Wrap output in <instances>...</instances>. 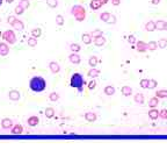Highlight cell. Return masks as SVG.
<instances>
[{
	"mask_svg": "<svg viewBox=\"0 0 167 157\" xmlns=\"http://www.w3.org/2000/svg\"><path fill=\"white\" fill-rule=\"evenodd\" d=\"M13 127V121L9 118H5L1 120V128L2 129H11Z\"/></svg>",
	"mask_w": 167,
	"mask_h": 157,
	"instance_id": "obj_7",
	"label": "cell"
},
{
	"mask_svg": "<svg viewBox=\"0 0 167 157\" xmlns=\"http://www.w3.org/2000/svg\"><path fill=\"white\" fill-rule=\"evenodd\" d=\"M134 100H135V102H136V104H138V105H143V104H144V101H145L144 94H143V93L135 94V97H134Z\"/></svg>",
	"mask_w": 167,
	"mask_h": 157,
	"instance_id": "obj_18",
	"label": "cell"
},
{
	"mask_svg": "<svg viewBox=\"0 0 167 157\" xmlns=\"http://www.w3.org/2000/svg\"><path fill=\"white\" fill-rule=\"evenodd\" d=\"M165 22H166V21H164V20H157V21H155V27H157V29H158V31H164V29H165Z\"/></svg>",
	"mask_w": 167,
	"mask_h": 157,
	"instance_id": "obj_26",
	"label": "cell"
},
{
	"mask_svg": "<svg viewBox=\"0 0 167 157\" xmlns=\"http://www.w3.org/2000/svg\"><path fill=\"white\" fill-rule=\"evenodd\" d=\"M11 133L14 134V135H21L23 133V127L21 125H14L12 128H11Z\"/></svg>",
	"mask_w": 167,
	"mask_h": 157,
	"instance_id": "obj_11",
	"label": "cell"
},
{
	"mask_svg": "<svg viewBox=\"0 0 167 157\" xmlns=\"http://www.w3.org/2000/svg\"><path fill=\"white\" fill-rule=\"evenodd\" d=\"M101 1L103 2V5H106V4H107V2H108V1H109V0H101Z\"/></svg>",
	"mask_w": 167,
	"mask_h": 157,
	"instance_id": "obj_51",
	"label": "cell"
},
{
	"mask_svg": "<svg viewBox=\"0 0 167 157\" xmlns=\"http://www.w3.org/2000/svg\"><path fill=\"white\" fill-rule=\"evenodd\" d=\"M155 97H158L159 99L167 98V90H158V91L155 92Z\"/></svg>",
	"mask_w": 167,
	"mask_h": 157,
	"instance_id": "obj_28",
	"label": "cell"
},
{
	"mask_svg": "<svg viewBox=\"0 0 167 157\" xmlns=\"http://www.w3.org/2000/svg\"><path fill=\"white\" fill-rule=\"evenodd\" d=\"M157 48H158V42H155V41H150L147 43V50H150V51H154Z\"/></svg>",
	"mask_w": 167,
	"mask_h": 157,
	"instance_id": "obj_29",
	"label": "cell"
},
{
	"mask_svg": "<svg viewBox=\"0 0 167 157\" xmlns=\"http://www.w3.org/2000/svg\"><path fill=\"white\" fill-rule=\"evenodd\" d=\"M160 116H161L163 119H167V110H160Z\"/></svg>",
	"mask_w": 167,
	"mask_h": 157,
	"instance_id": "obj_47",
	"label": "cell"
},
{
	"mask_svg": "<svg viewBox=\"0 0 167 157\" xmlns=\"http://www.w3.org/2000/svg\"><path fill=\"white\" fill-rule=\"evenodd\" d=\"M147 50V43L143 41H137V51L138 52H145Z\"/></svg>",
	"mask_w": 167,
	"mask_h": 157,
	"instance_id": "obj_14",
	"label": "cell"
},
{
	"mask_svg": "<svg viewBox=\"0 0 167 157\" xmlns=\"http://www.w3.org/2000/svg\"><path fill=\"white\" fill-rule=\"evenodd\" d=\"M5 1H6V2H7V4H12V2H13V1H14V0H5Z\"/></svg>",
	"mask_w": 167,
	"mask_h": 157,
	"instance_id": "obj_50",
	"label": "cell"
},
{
	"mask_svg": "<svg viewBox=\"0 0 167 157\" xmlns=\"http://www.w3.org/2000/svg\"><path fill=\"white\" fill-rule=\"evenodd\" d=\"M91 35L93 39H96V37H99V36H102L103 34H102V31H101V29H95V31H92Z\"/></svg>",
	"mask_w": 167,
	"mask_h": 157,
	"instance_id": "obj_39",
	"label": "cell"
},
{
	"mask_svg": "<svg viewBox=\"0 0 167 157\" xmlns=\"http://www.w3.org/2000/svg\"><path fill=\"white\" fill-rule=\"evenodd\" d=\"M128 41H129V43H137L136 37H135L134 35H130V36L128 37Z\"/></svg>",
	"mask_w": 167,
	"mask_h": 157,
	"instance_id": "obj_45",
	"label": "cell"
},
{
	"mask_svg": "<svg viewBox=\"0 0 167 157\" xmlns=\"http://www.w3.org/2000/svg\"><path fill=\"white\" fill-rule=\"evenodd\" d=\"M49 99H50L51 101H57V100L59 99V94L57 93V92H52V93L49 94Z\"/></svg>",
	"mask_w": 167,
	"mask_h": 157,
	"instance_id": "obj_41",
	"label": "cell"
},
{
	"mask_svg": "<svg viewBox=\"0 0 167 157\" xmlns=\"http://www.w3.org/2000/svg\"><path fill=\"white\" fill-rule=\"evenodd\" d=\"M16 21V17L14 15H9L7 17V23H9L11 26H13V23Z\"/></svg>",
	"mask_w": 167,
	"mask_h": 157,
	"instance_id": "obj_43",
	"label": "cell"
},
{
	"mask_svg": "<svg viewBox=\"0 0 167 157\" xmlns=\"http://www.w3.org/2000/svg\"><path fill=\"white\" fill-rule=\"evenodd\" d=\"M111 4H113L114 6H119V5L121 4V0H111Z\"/></svg>",
	"mask_w": 167,
	"mask_h": 157,
	"instance_id": "obj_48",
	"label": "cell"
},
{
	"mask_svg": "<svg viewBox=\"0 0 167 157\" xmlns=\"http://www.w3.org/2000/svg\"><path fill=\"white\" fill-rule=\"evenodd\" d=\"M13 28L14 29H16V31H23L25 29V25H23V22L21 21V20H17L16 19V21L13 23Z\"/></svg>",
	"mask_w": 167,
	"mask_h": 157,
	"instance_id": "obj_22",
	"label": "cell"
},
{
	"mask_svg": "<svg viewBox=\"0 0 167 157\" xmlns=\"http://www.w3.org/2000/svg\"><path fill=\"white\" fill-rule=\"evenodd\" d=\"M23 12H25V8L19 4L17 6L15 7V9H14V13H15L16 15H22L23 14Z\"/></svg>",
	"mask_w": 167,
	"mask_h": 157,
	"instance_id": "obj_36",
	"label": "cell"
},
{
	"mask_svg": "<svg viewBox=\"0 0 167 157\" xmlns=\"http://www.w3.org/2000/svg\"><path fill=\"white\" fill-rule=\"evenodd\" d=\"M102 5H103V2L101 0H92L91 2H90V7H91L93 11L100 9L102 7Z\"/></svg>",
	"mask_w": 167,
	"mask_h": 157,
	"instance_id": "obj_8",
	"label": "cell"
},
{
	"mask_svg": "<svg viewBox=\"0 0 167 157\" xmlns=\"http://www.w3.org/2000/svg\"><path fill=\"white\" fill-rule=\"evenodd\" d=\"M27 124H28V126H30V127H35V126H37L40 124V119H38V116H36V115L29 116L28 120H27Z\"/></svg>",
	"mask_w": 167,
	"mask_h": 157,
	"instance_id": "obj_12",
	"label": "cell"
},
{
	"mask_svg": "<svg viewBox=\"0 0 167 157\" xmlns=\"http://www.w3.org/2000/svg\"><path fill=\"white\" fill-rule=\"evenodd\" d=\"M46 5L51 8H56L58 6V0H46Z\"/></svg>",
	"mask_w": 167,
	"mask_h": 157,
	"instance_id": "obj_37",
	"label": "cell"
},
{
	"mask_svg": "<svg viewBox=\"0 0 167 157\" xmlns=\"http://www.w3.org/2000/svg\"><path fill=\"white\" fill-rule=\"evenodd\" d=\"M27 43H28V46H30V47H36V46H37V39L34 37V36H31V37H29V39L27 40Z\"/></svg>",
	"mask_w": 167,
	"mask_h": 157,
	"instance_id": "obj_33",
	"label": "cell"
},
{
	"mask_svg": "<svg viewBox=\"0 0 167 157\" xmlns=\"http://www.w3.org/2000/svg\"><path fill=\"white\" fill-rule=\"evenodd\" d=\"M167 47V39H160L158 41V48L160 49H164V48Z\"/></svg>",
	"mask_w": 167,
	"mask_h": 157,
	"instance_id": "obj_38",
	"label": "cell"
},
{
	"mask_svg": "<svg viewBox=\"0 0 167 157\" xmlns=\"http://www.w3.org/2000/svg\"><path fill=\"white\" fill-rule=\"evenodd\" d=\"M65 23V19H64V16L63 15H57L56 16V25L57 26H63Z\"/></svg>",
	"mask_w": 167,
	"mask_h": 157,
	"instance_id": "obj_35",
	"label": "cell"
},
{
	"mask_svg": "<svg viewBox=\"0 0 167 157\" xmlns=\"http://www.w3.org/2000/svg\"><path fill=\"white\" fill-rule=\"evenodd\" d=\"M164 31H167V21L165 22V29H164Z\"/></svg>",
	"mask_w": 167,
	"mask_h": 157,
	"instance_id": "obj_52",
	"label": "cell"
},
{
	"mask_svg": "<svg viewBox=\"0 0 167 157\" xmlns=\"http://www.w3.org/2000/svg\"><path fill=\"white\" fill-rule=\"evenodd\" d=\"M41 35H42V29H41V28H34V29L31 31V36H34V37H36V39H38Z\"/></svg>",
	"mask_w": 167,
	"mask_h": 157,
	"instance_id": "obj_31",
	"label": "cell"
},
{
	"mask_svg": "<svg viewBox=\"0 0 167 157\" xmlns=\"http://www.w3.org/2000/svg\"><path fill=\"white\" fill-rule=\"evenodd\" d=\"M25 9H27V8H29L30 7V1L29 0H20V2H19Z\"/></svg>",
	"mask_w": 167,
	"mask_h": 157,
	"instance_id": "obj_40",
	"label": "cell"
},
{
	"mask_svg": "<svg viewBox=\"0 0 167 157\" xmlns=\"http://www.w3.org/2000/svg\"><path fill=\"white\" fill-rule=\"evenodd\" d=\"M159 116H160V112L157 110V108H151V110H149V118L151 120H157Z\"/></svg>",
	"mask_w": 167,
	"mask_h": 157,
	"instance_id": "obj_13",
	"label": "cell"
},
{
	"mask_svg": "<svg viewBox=\"0 0 167 157\" xmlns=\"http://www.w3.org/2000/svg\"><path fill=\"white\" fill-rule=\"evenodd\" d=\"M70 50H71L72 52H79V51L81 50V47H80L78 43H71V44H70Z\"/></svg>",
	"mask_w": 167,
	"mask_h": 157,
	"instance_id": "obj_32",
	"label": "cell"
},
{
	"mask_svg": "<svg viewBox=\"0 0 167 157\" xmlns=\"http://www.w3.org/2000/svg\"><path fill=\"white\" fill-rule=\"evenodd\" d=\"M2 40L5 42H7L8 44H14L16 42V36L14 34V31L12 29H8L6 31L5 33H2Z\"/></svg>",
	"mask_w": 167,
	"mask_h": 157,
	"instance_id": "obj_4",
	"label": "cell"
},
{
	"mask_svg": "<svg viewBox=\"0 0 167 157\" xmlns=\"http://www.w3.org/2000/svg\"><path fill=\"white\" fill-rule=\"evenodd\" d=\"M29 89L35 93H41L46 89V79L41 76H35L29 80Z\"/></svg>",
	"mask_w": 167,
	"mask_h": 157,
	"instance_id": "obj_1",
	"label": "cell"
},
{
	"mask_svg": "<svg viewBox=\"0 0 167 157\" xmlns=\"http://www.w3.org/2000/svg\"><path fill=\"white\" fill-rule=\"evenodd\" d=\"M2 37V33H1V31H0V39Z\"/></svg>",
	"mask_w": 167,
	"mask_h": 157,
	"instance_id": "obj_54",
	"label": "cell"
},
{
	"mask_svg": "<svg viewBox=\"0 0 167 157\" xmlns=\"http://www.w3.org/2000/svg\"><path fill=\"white\" fill-rule=\"evenodd\" d=\"M2 2H4V0H0V7H1V5H2Z\"/></svg>",
	"mask_w": 167,
	"mask_h": 157,
	"instance_id": "obj_53",
	"label": "cell"
},
{
	"mask_svg": "<svg viewBox=\"0 0 167 157\" xmlns=\"http://www.w3.org/2000/svg\"><path fill=\"white\" fill-rule=\"evenodd\" d=\"M0 22H1V17H0Z\"/></svg>",
	"mask_w": 167,
	"mask_h": 157,
	"instance_id": "obj_55",
	"label": "cell"
},
{
	"mask_svg": "<svg viewBox=\"0 0 167 157\" xmlns=\"http://www.w3.org/2000/svg\"><path fill=\"white\" fill-rule=\"evenodd\" d=\"M157 29L155 27V22L154 21H147L145 23V31H154Z\"/></svg>",
	"mask_w": 167,
	"mask_h": 157,
	"instance_id": "obj_20",
	"label": "cell"
},
{
	"mask_svg": "<svg viewBox=\"0 0 167 157\" xmlns=\"http://www.w3.org/2000/svg\"><path fill=\"white\" fill-rule=\"evenodd\" d=\"M152 5H159L160 4V0H151Z\"/></svg>",
	"mask_w": 167,
	"mask_h": 157,
	"instance_id": "obj_49",
	"label": "cell"
},
{
	"mask_svg": "<svg viewBox=\"0 0 167 157\" xmlns=\"http://www.w3.org/2000/svg\"><path fill=\"white\" fill-rule=\"evenodd\" d=\"M71 14L76 17L77 21L81 22V21H84L85 17H86V9H85V7L81 6V5H74V6H72V8H71Z\"/></svg>",
	"mask_w": 167,
	"mask_h": 157,
	"instance_id": "obj_3",
	"label": "cell"
},
{
	"mask_svg": "<svg viewBox=\"0 0 167 157\" xmlns=\"http://www.w3.org/2000/svg\"><path fill=\"white\" fill-rule=\"evenodd\" d=\"M108 22H109V23H113V25H115V23H116V16L111 14V16H110V19H109V21H108Z\"/></svg>",
	"mask_w": 167,
	"mask_h": 157,
	"instance_id": "obj_46",
	"label": "cell"
},
{
	"mask_svg": "<svg viewBox=\"0 0 167 157\" xmlns=\"http://www.w3.org/2000/svg\"><path fill=\"white\" fill-rule=\"evenodd\" d=\"M87 86H88V90H91V91H93V90L96 87V81L94 80V78H93V80H91V81L88 83Z\"/></svg>",
	"mask_w": 167,
	"mask_h": 157,
	"instance_id": "obj_42",
	"label": "cell"
},
{
	"mask_svg": "<svg viewBox=\"0 0 167 157\" xmlns=\"http://www.w3.org/2000/svg\"><path fill=\"white\" fill-rule=\"evenodd\" d=\"M49 69L52 73H58L61 71V66L57 62H50L49 63Z\"/></svg>",
	"mask_w": 167,
	"mask_h": 157,
	"instance_id": "obj_10",
	"label": "cell"
},
{
	"mask_svg": "<svg viewBox=\"0 0 167 157\" xmlns=\"http://www.w3.org/2000/svg\"><path fill=\"white\" fill-rule=\"evenodd\" d=\"M69 60L72 64H80V62H81V57L78 55V52H72L69 56Z\"/></svg>",
	"mask_w": 167,
	"mask_h": 157,
	"instance_id": "obj_9",
	"label": "cell"
},
{
	"mask_svg": "<svg viewBox=\"0 0 167 157\" xmlns=\"http://www.w3.org/2000/svg\"><path fill=\"white\" fill-rule=\"evenodd\" d=\"M121 92L124 97H129V95L132 94V89H131L130 86H128V85H124V86L122 87Z\"/></svg>",
	"mask_w": 167,
	"mask_h": 157,
	"instance_id": "obj_21",
	"label": "cell"
},
{
	"mask_svg": "<svg viewBox=\"0 0 167 157\" xmlns=\"http://www.w3.org/2000/svg\"><path fill=\"white\" fill-rule=\"evenodd\" d=\"M149 84H150V79H142L140 80V83H139V85H140V87L142 89H149Z\"/></svg>",
	"mask_w": 167,
	"mask_h": 157,
	"instance_id": "obj_34",
	"label": "cell"
},
{
	"mask_svg": "<svg viewBox=\"0 0 167 157\" xmlns=\"http://www.w3.org/2000/svg\"><path fill=\"white\" fill-rule=\"evenodd\" d=\"M9 54V47L7 42H0V56H7Z\"/></svg>",
	"mask_w": 167,
	"mask_h": 157,
	"instance_id": "obj_5",
	"label": "cell"
},
{
	"mask_svg": "<svg viewBox=\"0 0 167 157\" xmlns=\"http://www.w3.org/2000/svg\"><path fill=\"white\" fill-rule=\"evenodd\" d=\"M94 44H95L96 47H102V46H105V44H106V39L103 37V35H102V36H99V37H96V39H94Z\"/></svg>",
	"mask_w": 167,
	"mask_h": 157,
	"instance_id": "obj_16",
	"label": "cell"
},
{
	"mask_svg": "<svg viewBox=\"0 0 167 157\" xmlns=\"http://www.w3.org/2000/svg\"><path fill=\"white\" fill-rule=\"evenodd\" d=\"M98 57L96 56H91L90 57V60H88V65L91 66V68H95L96 65H98Z\"/></svg>",
	"mask_w": 167,
	"mask_h": 157,
	"instance_id": "obj_27",
	"label": "cell"
},
{
	"mask_svg": "<svg viewBox=\"0 0 167 157\" xmlns=\"http://www.w3.org/2000/svg\"><path fill=\"white\" fill-rule=\"evenodd\" d=\"M105 94L106 95H113L115 94V87L113 85H108L105 87Z\"/></svg>",
	"mask_w": 167,
	"mask_h": 157,
	"instance_id": "obj_25",
	"label": "cell"
},
{
	"mask_svg": "<svg viewBox=\"0 0 167 157\" xmlns=\"http://www.w3.org/2000/svg\"><path fill=\"white\" fill-rule=\"evenodd\" d=\"M110 16H111V14H110L109 12H103V13L100 14V19H101L103 22H108L109 19H110Z\"/></svg>",
	"mask_w": 167,
	"mask_h": 157,
	"instance_id": "obj_30",
	"label": "cell"
},
{
	"mask_svg": "<svg viewBox=\"0 0 167 157\" xmlns=\"http://www.w3.org/2000/svg\"><path fill=\"white\" fill-rule=\"evenodd\" d=\"M158 85L157 80L155 79H150V84H149V89H155Z\"/></svg>",
	"mask_w": 167,
	"mask_h": 157,
	"instance_id": "obj_44",
	"label": "cell"
},
{
	"mask_svg": "<svg viewBox=\"0 0 167 157\" xmlns=\"http://www.w3.org/2000/svg\"><path fill=\"white\" fill-rule=\"evenodd\" d=\"M158 104H159V98L158 97H153L149 100V107H151V108H155L158 106Z\"/></svg>",
	"mask_w": 167,
	"mask_h": 157,
	"instance_id": "obj_23",
	"label": "cell"
},
{
	"mask_svg": "<svg viewBox=\"0 0 167 157\" xmlns=\"http://www.w3.org/2000/svg\"><path fill=\"white\" fill-rule=\"evenodd\" d=\"M99 75H100V70H98L96 68H92L91 70L87 72V76H88L90 78H92V79L96 78Z\"/></svg>",
	"mask_w": 167,
	"mask_h": 157,
	"instance_id": "obj_19",
	"label": "cell"
},
{
	"mask_svg": "<svg viewBox=\"0 0 167 157\" xmlns=\"http://www.w3.org/2000/svg\"><path fill=\"white\" fill-rule=\"evenodd\" d=\"M55 110L52 108V107H48V108H46V110H44V114H46V116L48 118V119H51V118H53L55 116Z\"/></svg>",
	"mask_w": 167,
	"mask_h": 157,
	"instance_id": "obj_24",
	"label": "cell"
},
{
	"mask_svg": "<svg viewBox=\"0 0 167 157\" xmlns=\"http://www.w3.org/2000/svg\"><path fill=\"white\" fill-rule=\"evenodd\" d=\"M81 40H82V42L85 43V44H91L92 42H93V37H92L91 34H87V33H85V34H82L81 35Z\"/></svg>",
	"mask_w": 167,
	"mask_h": 157,
	"instance_id": "obj_15",
	"label": "cell"
},
{
	"mask_svg": "<svg viewBox=\"0 0 167 157\" xmlns=\"http://www.w3.org/2000/svg\"><path fill=\"white\" fill-rule=\"evenodd\" d=\"M96 114L94 113V112H87V113H85V119L88 121V122H94L95 120H96Z\"/></svg>",
	"mask_w": 167,
	"mask_h": 157,
	"instance_id": "obj_17",
	"label": "cell"
},
{
	"mask_svg": "<svg viewBox=\"0 0 167 157\" xmlns=\"http://www.w3.org/2000/svg\"><path fill=\"white\" fill-rule=\"evenodd\" d=\"M8 98H9L12 101H17V100H20L21 94H20V92H19L17 90H11V91L8 92Z\"/></svg>",
	"mask_w": 167,
	"mask_h": 157,
	"instance_id": "obj_6",
	"label": "cell"
},
{
	"mask_svg": "<svg viewBox=\"0 0 167 157\" xmlns=\"http://www.w3.org/2000/svg\"><path fill=\"white\" fill-rule=\"evenodd\" d=\"M86 84V80L84 78V76L79 72H74L72 76H71V79H70V86L73 87V89H77L79 93H81L84 91V85Z\"/></svg>",
	"mask_w": 167,
	"mask_h": 157,
	"instance_id": "obj_2",
	"label": "cell"
}]
</instances>
